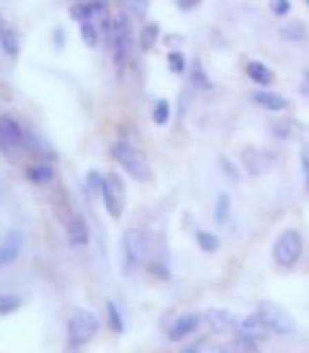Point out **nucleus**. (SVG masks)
<instances>
[{"label": "nucleus", "instance_id": "19", "mask_svg": "<svg viewBox=\"0 0 309 353\" xmlns=\"http://www.w3.org/2000/svg\"><path fill=\"white\" fill-rule=\"evenodd\" d=\"M0 47H3V51L9 57H17V53H19V39L9 28V23H5V21L0 23Z\"/></svg>", "mask_w": 309, "mask_h": 353}, {"label": "nucleus", "instance_id": "42", "mask_svg": "<svg viewBox=\"0 0 309 353\" xmlns=\"http://www.w3.org/2000/svg\"><path fill=\"white\" fill-rule=\"evenodd\" d=\"M94 5H96V11H98V13H106V9H108V0H94Z\"/></svg>", "mask_w": 309, "mask_h": 353}, {"label": "nucleus", "instance_id": "6", "mask_svg": "<svg viewBox=\"0 0 309 353\" xmlns=\"http://www.w3.org/2000/svg\"><path fill=\"white\" fill-rule=\"evenodd\" d=\"M112 49H114V63L121 72L126 68L132 51V21L126 13H119L114 17V32H112Z\"/></svg>", "mask_w": 309, "mask_h": 353}, {"label": "nucleus", "instance_id": "33", "mask_svg": "<svg viewBox=\"0 0 309 353\" xmlns=\"http://www.w3.org/2000/svg\"><path fill=\"white\" fill-rule=\"evenodd\" d=\"M19 305H21V301L15 294H3V296H0V313H3V315L13 313L15 309H19Z\"/></svg>", "mask_w": 309, "mask_h": 353}, {"label": "nucleus", "instance_id": "39", "mask_svg": "<svg viewBox=\"0 0 309 353\" xmlns=\"http://www.w3.org/2000/svg\"><path fill=\"white\" fill-rule=\"evenodd\" d=\"M199 3H201V0H176V5H178L180 11H193Z\"/></svg>", "mask_w": 309, "mask_h": 353}, {"label": "nucleus", "instance_id": "27", "mask_svg": "<svg viewBox=\"0 0 309 353\" xmlns=\"http://www.w3.org/2000/svg\"><path fill=\"white\" fill-rule=\"evenodd\" d=\"M123 7L134 19H144L148 13V0H123Z\"/></svg>", "mask_w": 309, "mask_h": 353}, {"label": "nucleus", "instance_id": "23", "mask_svg": "<svg viewBox=\"0 0 309 353\" xmlns=\"http://www.w3.org/2000/svg\"><path fill=\"white\" fill-rule=\"evenodd\" d=\"M280 37L282 41H288V43H301L307 37V30L301 21H290L280 28Z\"/></svg>", "mask_w": 309, "mask_h": 353}, {"label": "nucleus", "instance_id": "35", "mask_svg": "<svg viewBox=\"0 0 309 353\" xmlns=\"http://www.w3.org/2000/svg\"><path fill=\"white\" fill-rule=\"evenodd\" d=\"M148 271L154 275V277H157V279H170V269L166 267V263H150L148 265Z\"/></svg>", "mask_w": 309, "mask_h": 353}, {"label": "nucleus", "instance_id": "34", "mask_svg": "<svg viewBox=\"0 0 309 353\" xmlns=\"http://www.w3.org/2000/svg\"><path fill=\"white\" fill-rule=\"evenodd\" d=\"M290 9H292L290 0H271V11H273V15H277V17L288 15Z\"/></svg>", "mask_w": 309, "mask_h": 353}, {"label": "nucleus", "instance_id": "29", "mask_svg": "<svg viewBox=\"0 0 309 353\" xmlns=\"http://www.w3.org/2000/svg\"><path fill=\"white\" fill-rule=\"evenodd\" d=\"M197 243H199V248L203 250V252H208V254H212V252H216L221 248V239L216 237L214 233H208V231H199L197 233Z\"/></svg>", "mask_w": 309, "mask_h": 353}, {"label": "nucleus", "instance_id": "11", "mask_svg": "<svg viewBox=\"0 0 309 353\" xmlns=\"http://www.w3.org/2000/svg\"><path fill=\"white\" fill-rule=\"evenodd\" d=\"M23 241H26L23 231L11 229L3 239V245H0V265L7 267L13 261H17V256L21 254V248H23Z\"/></svg>", "mask_w": 309, "mask_h": 353}, {"label": "nucleus", "instance_id": "15", "mask_svg": "<svg viewBox=\"0 0 309 353\" xmlns=\"http://www.w3.org/2000/svg\"><path fill=\"white\" fill-rule=\"evenodd\" d=\"M68 243L72 248H81V245H87L89 243V227L85 218L81 216H74L68 224Z\"/></svg>", "mask_w": 309, "mask_h": 353}, {"label": "nucleus", "instance_id": "38", "mask_svg": "<svg viewBox=\"0 0 309 353\" xmlns=\"http://www.w3.org/2000/svg\"><path fill=\"white\" fill-rule=\"evenodd\" d=\"M53 43H55V47H57V49L64 47V43H66L64 28H55V30H53Z\"/></svg>", "mask_w": 309, "mask_h": 353}, {"label": "nucleus", "instance_id": "16", "mask_svg": "<svg viewBox=\"0 0 309 353\" xmlns=\"http://www.w3.org/2000/svg\"><path fill=\"white\" fill-rule=\"evenodd\" d=\"M255 102L259 106H263L265 110H271V112H277V110H284L288 106V102L282 98L280 93H271V91H255Z\"/></svg>", "mask_w": 309, "mask_h": 353}, {"label": "nucleus", "instance_id": "43", "mask_svg": "<svg viewBox=\"0 0 309 353\" xmlns=\"http://www.w3.org/2000/svg\"><path fill=\"white\" fill-rule=\"evenodd\" d=\"M182 37H168V45H182Z\"/></svg>", "mask_w": 309, "mask_h": 353}, {"label": "nucleus", "instance_id": "9", "mask_svg": "<svg viewBox=\"0 0 309 353\" xmlns=\"http://www.w3.org/2000/svg\"><path fill=\"white\" fill-rule=\"evenodd\" d=\"M271 328L263 322V317L259 313H252L246 319H241V324L237 326V336L248 339L252 343H265L271 336Z\"/></svg>", "mask_w": 309, "mask_h": 353}, {"label": "nucleus", "instance_id": "41", "mask_svg": "<svg viewBox=\"0 0 309 353\" xmlns=\"http://www.w3.org/2000/svg\"><path fill=\"white\" fill-rule=\"evenodd\" d=\"M299 91H301L303 95H307V98H309V70H305V72H303V79H301Z\"/></svg>", "mask_w": 309, "mask_h": 353}, {"label": "nucleus", "instance_id": "32", "mask_svg": "<svg viewBox=\"0 0 309 353\" xmlns=\"http://www.w3.org/2000/svg\"><path fill=\"white\" fill-rule=\"evenodd\" d=\"M104 180H106V176H102V174L96 172V170H89V172H87V186H89V190L100 192V195H102V190H104Z\"/></svg>", "mask_w": 309, "mask_h": 353}, {"label": "nucleus", "instance_id": "12", "mask_svg": "<svg viewBox=\"0 0 309 353\" xmlns=\"http://www.w3.org/2000/svg\"><path fill=\"white\" fill-rule=\"evenodd\" d=\"M206 322L214 334H227L233 328H237V319L227 309H210L206 313Z\"/></svg>", "mask_w": 309, "mask_h": 353}, {"label": "nucleus", "instance_id": "21", "mask_svg": "<svg viewBox=\"0 0 309 353\" xmlns=\"http://www.w3.org/2000/svg\"><path fill=\"white\" fill-rule=\"evenodd\" d=\"M159 23H146L142 30H140V49L144 51V53H148V51H152V47L157 45V41H159Z\"/></svg>", "mask_w": 309, "mask_h": 353}, {"label": "nucleus", "instance_id": "28", "mask_svg": "<svg viewBox=\"0 0 309 353\" xmlns=\"http://www.w3.org/2000/svg\"><path fill=\"white\" fill-rule=\"evenodd\" d=\"M170 117H172V106H170V102H168V100H159L157 104H154V110H152V121L157 123L159 127L168 125Z\"/></svg>", "mask_w": 309, "mask_h": 353}, {"label": "nucleus", "instance_id": "1", "mask_svg": "<svg viewBox=\"0 0 309 353\" xmlns=\"http://www.w3.org/2000/svg\"><path fill=\"white\" fill-rule=\"evenodd\" d=\"M110 154H112L114 161H119V165L126 170L134 180L148 182L152 178V172H150L146 154L140 148L132 146L130 142H123V140L114 142L110 146Z\"/></svg>", "mask_w": 309, "mask_h": 353}, {"label": "nucleus", "instance_id": "25", "mask_svg": "<svg viewBox=\"0 0 309 353\" xmlns=\"http://www.w3.org/2000/svg\"><path fill=\"white\" fill-rule=\"evenodd\" d=\"M98 11H96V5H94V0H79L77 5H72L70 7V17L74 19V21H87V19H91V15H96Z\"/></svg>", "mask_w": 309, "mask_h": 353}, {"label": "nucleus", "instance_id": "36", "mask_svg": "<svg viewBox=\"0 0 309 353\" xmlns=\"http://www.w3.org/2000/svg\"><path fill=\"white\" fill-rule=\"evenodd\" d=\"M219 161H221V170L229 176V180H239V172H237V168L229 161L227 157H221Z\"/></svg>", "mask_w": 309, "mask_h": 353}, {"label": "nucleus", "instance_id": "3", "mask_svg": "<svg viewBox=\"0 0 309 353\" xmlns=\"http://www.w3.org/2000/svg\"><path fill=\"white\" fill-rule=\"evenodd\" d=\"M100 328L98 317L91 311H74L68 319V349H81L96 336Z\"/></svg>", "mask_w": 309, "mask_h": 353}, {"label": "nucleus", "instance_id": "40", "mask_svg": "<svg viewBox=\"0 0 309 353\" xmlns=\"http://www.w3.org/2000/svg\"><path fill=\"white\" fill-rule=\"evenodd\" d=\"M206 343H208V339H206V336H201V339H197L195 343H191L189 347H184L182 351H184V353H193V351H199V349H201V345H206Z\"/></svg>", "mask_w": 309, "mask_h": 353}, {"label": "nucleus", "instance_id": "4", "mask_svg": "<svg viewBox=\"0 0 309 353\" xmlns=\"http://www.w3.org/2000/svg\"><path fill=\"white\" fill-rule=\"evenodd\" d=\"M257 313L263 317V322L273 330V334H280V336H288L297 332V322L295 317L282 307L273 301H261L257 307Z\"/></svg>", "mask_w": 309, "mask_h": 353}, {"label": "nucleus", "instance_id": "8", "mask_svg": "<svg viewBox=\"0 0 309 353\" xmlns=\"http://www.w3.org/2000/svg\"><path fill=\"white\" fill-rule=\"evenodd\" d=\"M0 148H3L5 154H11V150L26 148V132L9 114H0Z\"/></svg>", "mask_w": 309, "mask_h": 353}, {"label": "nucleus", "instance_id": "7", "mask_svg": "<svg viewBox=\"0 0 309 353\" xmlns=\"http://www.w3.org/2000/svg\"><path fill=\"white\" fill-rule=\"evenodd\" d=\"M123 259L126 273L134 275L146 259V235L140 229H128L123 235Z\"/></svg>", "mask_w": 309, "mask_h": 353}, {"label": "nucleus", "instance_id": "44", "mask_svg": "<svg viewBox=\"0 0 309 353\" xmlns=\"http://www.w3.org/2000/svg\"><path fill=\"white\" fill-rule=\"evenodd\" d=\"M305 3H307V5H309V0H305Z\"/></svg>", "mask_w": 309, "mask_h": 353}, {"label": "nucleus", "instance_id": "5", "mask_svg": "<svg viewBox=\"0 0 309 353\" xmlns=\"http://www.w3.org/2000/svg\"><path fill=\"white\" fill-rule=\"evenodd\" d=\"M102 199H104V208L110 214V218L119 220L128 205V186L119 174H106Z\"/></svg>", "mask_w": 309, "mask_h": 353}, {"label": "nucleus", "instance_id": "22", "mask_svg": "<svg viewBox=\"0 0 309 353\" xmlns=\"http://www.w3.org/2000/svg\"><path fill=\"white\" fill-rule=\"evenodd\" d=\"M273 134L275 138L280 140H292L301 134V125L297 121H290V119H284V121H277L273 125Z\"/></svg>", "mask_w": 309, "mask_h": 353}, {"label": "nucleus", "instance_id": "37", "mask_svg": "<svg viewBox=\"0 0 309 353\" xmlns=\"http://www.w3.org/2000/svg\"><path fill=\"white\" fill-rule=\"evenodd\" d=\"M301 172H303V182H305V188L309 190V154H301Z\"/></svg>", "mask_w": 309, "mask_h": 353}, {"label": "nucleus", "instance_id": "17", "mask_svg": "<svg viewBox=\"0 0 309 353\" xmlns=\"http://www.w3.org/2000/svg\"><path fill=\"white\" fill-rule=\"evenodd\" d=\"M26 178L32 184H49L55 178V172L49 163H37L26 168Z\"/></svg>", "mask_w": 309, "mask_h": 353}, {"label": "nucleus", "instance_id": "20", "mask_svg": "<svg viewBox=\"0 0 309 353\" xmlns=\"http://www.w3.org/2000/svg\"><path fill=\"white\" fill-rule=\"evenodd\" d=\"M246 72H248V77H250L257 85L267 87V85L273 83V72L265 66V63H261V61H250V63H248V68H246Z\"/></svg>", "mask_w": 309, "mask_h": 353}, {"label": "nucleus", "instance_id": "14", "mask_svg": "<svg viewBox=\"0 0 309 353\" xmlns=\"http://www.w3.org/2000/svg\"><path fill=\"white\" fill-rule=\"evenodd\" d=\"M26 150H30L41 161H55L57 159V152L51 148V144H47L34 134H26Z\"/></svg>", "mask_w": 309, "mask_h": 353}, {"label": "nucleus", "instance_id": "26", "mask_svg": "<svg viewBox=\"0 0 309 353\" xmlns=\"http://www.w3.org/2000/svg\"><path fill=\"white\" fill-rule=\"evenodd\" d=\"M106 315H108V326H110L112 332H117V334L126 332V322H123V315H121L119 307L112 301L106 303Z\"/></svg>", "mask_w": 309, "mask_h": 353}, {"label": "nucleus", "instance_id": "13", "mask_svg": "<svg viewBox=\"0 0 309 353\" xmlns=\"http://www.w3.org/2000/svg\"><path fill=\"white\" fill-rule=\"evenodd\" d=\"M199 322H201V315L199 313H182L176 322H174V326L168 330V339L170 341H182L187 334H191L193 330H197V326H199Z\"/></svg>", "mask_w": 309, "mask_h": 353}, {"label": "nucleus", "instance_id": "24", "mask_svg": "<svg viewBox=\"0 0 309 353\" xmlns=\"http://www.w3.org/2000/svg\"><path fill=\"white\" fill-rule=\"evenodd\" d=\"M229 212H231V197H229V192H221V195L216 197V205H214V222L225 224L229 218Z\"/></svg>", "mask_w": 309, "mask_h": 353}, {"label": "nucleus", "instance_id": "2", "mask_svg": "<svg viewBox=\"0 0 309 353\" xmlns=\"http://www.w3.org/2000/svg\"><path fill=\"white\" fill-rule=\"evenodd\" d=\"M301 254H303V237L297 229L282 231L273 243V261L284 269H292L299 263Z\"/></svg>", "mask_w": 309, "mask_h": 353}, {"label": "nucleus", "instance_id": "10", "mask_svg": "<svg viewBox=\"0 0 309 353\" xmlns=\"http://www.w3.org/2000/svg\"><path fill=\"white\" fill-rule=\"evenodd\" d=\"M241 163L250 176H263L271 168V154L261 148L248 146L241 150Z\"/></svg>", "mask_w": 309, "mask_h": 353}, {"label": "nucleus", "instance_id": "30", "mask_svg": "<svg viewBox=\"0 0 309 353\" xmlns=\"http://www.w3.org/2000/svg\"><path fill=\"white\" fill-rule=\"evenodd\" d=\"M81 39H83V43H85L87 47H91V49H94V47L98 45V30H96V26L91 23L89 19H87V21H81Z\"/></svg>", "mask_w": 309, "mask_h": 353}, {"label": "nucleus", "instance_id": "31", "mask_svg": "<svg viewBox=\"0 0 309 353\" xmlns=\"http://www.w3.org/2000/svg\"><path fill=\"white\" fill-rule=\"evenodd\" d=\"M168 68L174 72V74H182L187 70V57H184L180 51H172L168 55Z\"/></svg>", "mask_w": 309, "mask_h": 353}, {"label": "nucleus", "instance_id": "18", "mask_svg": "<svg viewBox=\"0 0 309 353\" xmlns=\"http://www.w3.org/2000/svg\"><path fill=\"white\" fill-rule=\"evenodd\" d=\"M189 81H191V85L195 87V89H199V91H210L214 85H212V81H210V77H208V72L203 70V66H201V61L199 59H193L191 61V66H189Z\"/></svg>", "mask_w": 309, "mask_h": 353}]
</instances>
